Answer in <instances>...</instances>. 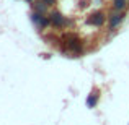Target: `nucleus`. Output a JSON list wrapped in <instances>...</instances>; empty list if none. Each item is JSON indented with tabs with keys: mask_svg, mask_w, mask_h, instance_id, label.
<instances>
[{
	"mask_svg": "<svg viewBox=\"0 0 129 125\" xmlns=\"http://www.w3.org/2000/svg\"><path fill=\"white\" fill-rule=\"evenodd\" d=\"M49 25H51V18H49V16H43L41 21H39V28L44 29V28H47Z\"/></svg>",
	"mask_w": 129,
	"mask_h": 125,
	"instance_id": "obj_7",
	"label": "nucleus"
},
{
	"mask_svg": "<svg viewBox=\"0 0 129 125\" xmlns=\"http://www.w3.org/2000/svg\"><path fill=\"white\" fill-rule=\"evenodd\" d=\"M96 102H98V89H95V91H91V94L87 97V106L88 107H95Z\"/></svg>",
	"mask_w": 129,
	"mask_h": 125,
	"instance_id": "obj_4",
	"label": "nucleus"
},
{
	"mask_svg": "<svg viewBox=\"0 0 129 125\" xmlns=\"http://www.w3.org/2000/svg\"><path fill=\"white\" fill-rule=\"evenodd\" d=\"M126 18V15H124L123 12H119V13H114V15H111L110 16V25H108V28H110V31H114V29L118 28V26L123 23V20Z\"/></svg>",
	"mask_w": 129,
	"mask_h": 125,
	"instance_id": "obj_2",
	"label": "nucleus"
},
{
	"mask_svg": "<svg viewBox=\"0 0 129 125\" xmlns=\"http://www.w3.org/2000/svg\"><path fill=\"white\" fill-rule=\"evenodd\" d=\"M43 2H44V3H46V5H47V7H51V5H54V3H56V2H57V0H43Z\"/></svg>",
	"mask_w": 129,
	"mask_h": 125,
	"instance_id": "obj_9",
	"label": "nucleus"
},
{
	"mask_svg": "<svg viewBox=\"0 0 129 125\" xmlns=\"http://www.w3.org/2000/svg\"><path fill=\"white\" fill-rule=\"evenodd\" d=\"M28 2H29V3H31V2H33V0H28Z\"/></svg>",
	"mask_w": 129,
	"mask_h": 125,
	"instance_id": "obj_10",
	"label": "nucleus"
},
{
	"mask_svg": "<svg viewBox=\"0 0 129 125\" xmlns=\"http://www.w3.org/2000/svg\"><path fill=\"white\" fill-rule=\"evenodd\" d=\"M49 18H51V25L56 26V28H64V26L69 25V20H66V16L59 12H52Z\"/></svg>",
	"mask_w": 129,
	"mask_h": 125,
	"instance_id": "obj_1",
	"label": "nucleus"
},
{
	"mask_svg": "<svg viewBox=\"0 0 129 125\" xmlns=\"http://www.w3.org/2000/svg\"><path fill=\"white\" fill-rule=\"evenodd\" d=\"M46 8H47V5L43 2V0H39V2H36V5H35V12H39V13H44L46 12Z\"/></svg>",
	"mask_w": 129,
	"mask_h": 125,
	"instance_id": "obj_6",
	"label": "nucleus"
},
{
	"mask_svg": "<svg viewBox=\"0 0 129 125\" xmlns=\"http://www.w3.org/2000/svg\"><path fill=\"white\" fill-rule=\"evenodd\" d=\"M105 20H106L105 13L98 12V13H95L91 18H88V23H90V25H93V26H103L105 25Z\"/></svg>",
	"mask_w": 129,
	"mask_h": 125,
	"instance_id": "obj_3",
	"label": "nucleus"
},
{
	"mask_svg": "<svg viewBox=\"0 0 129 125\" xmlns=\"http://www.w3.org/2000/svg\"><path fill=\"white\" fill-rule=\"evenodd\" d=\"M126 7H127L126 0H113V8L118 10V12H119V10H124Z\"/></svg>",
	"mask_w": 129,
	"mask_h": 125,
	"instance_id": "obj_5",
	"label": "nucleus"
},
{
	"mask_svg": "<svg viewBox=\"0 0 129 125\" xmlns=\"http://www.w3.org/2000/svg\"><path fill=\"white\" fill-rule=\"evenodd\" d=\"M41 18H43V13H39V12H35L31 15V20L36 23V25H39V21H41Z\"/></svg>",
	"mask_w": 129,
	"mask_h": 125,
	"instance_id": "obj_8",
	"label": "nucleus"
}]
</instances>
